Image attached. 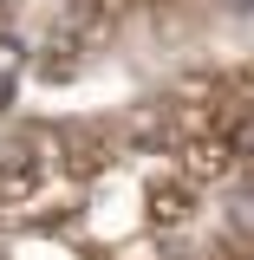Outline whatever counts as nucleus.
Masks as SVG:
<instances>
[{"mask_svg":"<svg viewBox=\"0 0 254 260\" xmlns=\"http://www.w3.org/2000/svg\"><path fill=\"white\" fill-rule=\"evenodd\" d=\"M85 46H92V39H85L78 26H52V39H46V52H39V78H46V85H59V78H72V72L85 65Z\"/></svg>","mask_w":254,"mask_h":260,"instance_id":"obj_2","label":"nucleus"},{"mask_svg":"<svg viewBox=\"0 0 254 260\" xmlns=\"http://www.w3.org/2000/svg\"><path fill=\"white\" fill-rule=\"evenodd\" d=\"M228 7H235V13H254V0H228Z\"/></svg>","mask_w":254,"mask_h":260,"instance_id":"obj_3","label":"nucleus"},{"mask_svg":"<svg viewBox=\"0 0 254 260\" xmlns=\"http://www.w3.org/2000/svg\"><path fill=\"white\" fill-rule=\"evenodd\" d=\"M111 150H118L111 117H65V124H52V162L72 182H98L111 169Z\"/></svg>","mask_w":254,"mask_h":260,"instance_id":"obj_1","label":"nucleus"}]
</instances>
